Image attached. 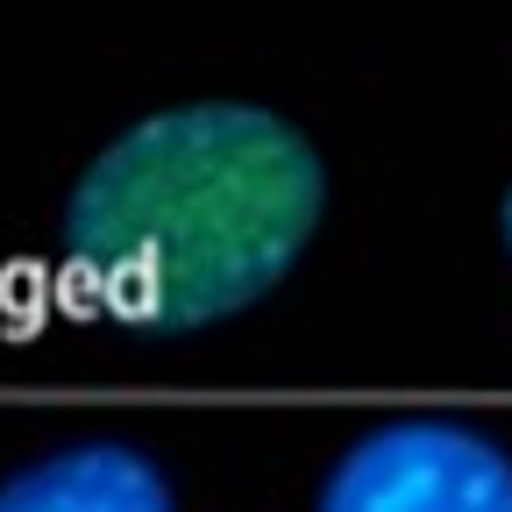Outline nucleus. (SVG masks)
Instances as JSON below:
<instances>
[{
    "label": "nucleus",
    "mask_w": 512,
    "mask_h": 512,
    "mask_svg": "<svg viewBox=\"0 0 512 512\" xmlns=\"http://www.w3.org/2000/svg\"><path fill=\"white\" fill-rule=\"evenodd\" d=\"M328 171L264 107H171L93 157L64 207V256L93 306L143 335H192L256 306L320 228Z\"/></svg>",
    "instance_id": "nucleus-1"
},
{
    "label": "nucleus",
    "mask_w": 512,
    "mask_h": 512,
    "mask_svg": "<svg viewBox=\"0 0 512 512\" xmlns=\"http://www.w3.org/2000/svg\"><path fill=\"white\" fill-rule=\"evenodd\" d=\"M0 512H171V484L143 448L86 441L0 484Z\"/></svg>",
    "instance_id": "nucleus-3"
},
{
    "label": "nucleus",
    "mask_w": 512,
    "mask_h": 512,
    "mask_svg": "<svg viewBox=\"0 0 512 512\" xmlns=\"http://www.w3.org/2000/svg\"><path fill=\"white\" fill-rule=\"evenodd\" d=\"M320 512H512V456L456 420H392L335 463Z\"/></svg>",
    "instance_id": "nucleus-2"
},
{
    "label": "nucleus",
    "mask_w": 512,
    "mask_h": 512,
    "mask_svg": "<svg viewBox=\"0 0 512 512\" xmlns=\"http://www.w3.org/2000/svg\"><path fill=\"white\" fill-rule=\"evenodd\" d=\"M505 249H512V192H505Z\"/></svg>",
    "instance_id": "nucleus-4"
}]
</instances>
